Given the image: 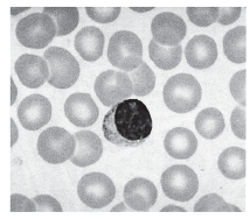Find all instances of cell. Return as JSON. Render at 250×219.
I'll return each mask as SVG.
<instances>
[{"label": "cell", "mask_w": 250, "mask_h": 219, "mask_svg": "<svg viewBox=\"0 0 250 219\" xmlns=\"http://www.w3.org/2000/svg\"><path fill=\"white\" fill-rule=\"evenodd\" d=\"M195 128L202 138L212 140L218 138L225 129V119L218 109L208 108L196 115Z\"/></svg>", "instance_id": "21"}, {"label": "cell", "mask_w": 250, "mask_h": 219, "mask_svg": "<svg viewBox=\"0 0 250 219\" xmlns=\"http://www.w3.org/2000/svg\"><path fill=\"white\" fill-rule=\"evenodd\" d=\"M18 41L26 48L42 49L56 36L53 19L44 13H32L22 18L16 28Z\"/></svg>", "instance_id": "4"}, {"label": "cell", "mask_w": 250, "mask_h": 219, "mask_svg": "<svg viewBox=\"0 0 250 219\" xmlns=\"http://www.w3.org/2000/svg\"><path fill=\"white\" fill-rule=\"evenodd\" d=\"M42 13L53 19L56 27V36L70 34L77 27L80 13L77 7H44Z\"/></svg>", "instance_id": "22"}, {"label": "cell", "mask_w": 250, "mask_h": 219, "mask_svg": "<svg viewBox=\"0 0 250 219\" xmlns=\"http://www.w3.org/2000/svg\"><path fill=\"white\" fill-rule=\"evenodd\" d=\"M27 10H29V7H21V8H14V7H12L11 13H12V16H17V14L21 13V12L27 11Z\"/></svg>", "instance_id": "37"}, {"label": "cell", "mask_w": 250, "mask_h": 219, "mask_svg": "<svg viewBox=\"0 0 250 219\" xmlns=\"http://www.w3.org/2000/svg\"><path fill=\"white\" fill-rule=\"evenodd\" d=\"M75 150L69 159L75 165L88 167L96 164L103 154L102 141L96 133L90 131H80L74 134Z\"/></svg>", "instance_id": "16"}, {"label": "cell", "mask_w": 250, "mask_h": 219, "mask_svg": "<svg viewBox=\"0 0 250 219\" xmlns=\"http://www.w3.org/2000/svg\"><path fill=\"white\" fill-rule=\"evenodd\" d=\"M77 194L82 203L91 209L109 205L116 196L114 182L102 173H89L80 180Z\"/></svg>", "instance_id": "8"}, {"label": "cell", "mask_w": 250, "mask_h": 219, "mask_svg": "<svg viewBox=\"0 0 250 219\" xmlns=\"http://www.w3.org/2000/svg\"><path fill=\"white\" fill-rule=\"evenodd\" d=\"M229 89L233 98L245 108L247 105V70L237 72L231 77Z\"/></svg>", "instance_id": "27"}, {"label": "cell", "mask_w": 250, "mask_h": 219, "mask_svg": "<svg viewBox=\"0 0 250 219\" xmlns=\"http://www.w3.org/2000/svg\"><path fill=\"white\" fill-rule=\"evenodd\" d=\"M148 55L159 69L171 70L180 63L181 56H183V47L181 44L166 47L151 40V42L148 43Z\"/></svg>", "instance_id": "23"}, {"label": "cell", "mask_w": 250, "mask_h": 219, "mask_svg": "<svg viewBox=\"0 0 250 219\" xmlns=\"http://www.w3.org/2000/svg\"><path fill=\"white\" fill-rule=\"evenodd\" d=\"M18 118L23 128L38 131L49 123L52 118V104L41 94H31L20 103Z\"/></svg>", "instance_id": "11"}, {"label": "cell", "mask_w": 250, "mask_h": 219, "mask_svg": "<svg viewBox=\"0 0 250 219\" xmlns=\"http://www.w3.org/2000/svg\"><path fill=\"white\" fill-rule=\"evenodd\" d=\"M164 147L172 158L185 160L189 159L196 152L198 140L192 131L184 127H177L166 134Z\"/></svg>", "instance_id": "17"}, {"label": "cell", "mask_w": 250, "mask_h": 219, "mask_svg": "<svg viewBox=\"0 0 250 219\" xmlns=\"http://www.w3.org/2000/svg\"><path fill=\"white\" fill-rule=\"evenodd\" d=\"M18 96V89L16 87V83H14L13 78H11V105H13L17 100Z\"/></svg>", "instance_id": "34"}, {"label": "cell", "mask_w": 250, "mask_h": 219, "mask_svg": "<svg viewBox=\"0 0 250 219\" xmlns=\"http://www.w3.org/2000/svg\"><path fill=\"white\" fill-rule=\"evenodd\" d=\"M14 69L20 82L29 89L42 87L49 76V69L44 58L32 54L20 56Z\"/></svg>", "instance_id": "14"}, {"label": "cell", "mask_w": 250, "mask_h": 219, "mask_svg": "<svg viewBox=\"0 0 250 219\" xmlns=\"http://www.w3.org/2000/svg\"><path fill=\"white\" fill-rule=\"evenodd\" d=\"M64 113L73 125L89 127L96 123L100 110L89 93H74L65 100Z\"/></svg>", "instance_id": "12"}, {"label": "cell", "mask_w": 250, "mask_h": 219, "mask_svg": "<svg viewBox=\"0 0 250 219\" xmlns=\"http://www.w3.org/2000/svg\"><path fill=\"white\" fill-rule=\"evenodd\" d=\"M218 167L225 177L241 180L246 177V150L240 147H229L219 156Z\"/></svg>", "instance_id": "19"}, {"label": "cell", "mask_w": 250, "mask_h": 219, "mask_svg": "<svg viewBox=\"0 0 250 219\" xmlns=\"http://www.w3.org/2000/svg\"><path fill=\"white\" fill-rule=\"evenodd\" d=\"M153 41L166 47H173L180 44L186 36V23L177 14L171 12H164L153 18L151 23Z\"/></svg>", "instance_id": "10"}, {"label": "cell", "mask_w": 250, "mask_h": 219, "mask_svg": "<svg viewBox=\"0 0 250 219\" xmlns=\"http://www.w3.org/2000/svg\"><path fill=\"white\" fill-rule=\"evenodd\" d=\"M35 204L32 200L19 194L11 196V212H35Z\"/></svg>", "instance_id": "31"}, {"label": "cell", "mask_w": 250, "mask_h": 219, "mask_svg": "<svg viewBox=\"0 0 250 219\" xmlns=\"http://www.w3.org/2000/svg\"><path fill=\"white\" fill-rule=\"evenodd\" d=\"M75 150V138L61 127H49L39 135L38 152L52 164H63Z\"/></svg>", "instance_id": "7"}, {"label": "cell", "mask_w": 250, "mask_h": 219, "mask_svg": "<svg viewBox=\"0 0 250 219\" xmlns=\"http://www.w3.org/2000/svg\"><path fill=\"white\" fill-rule=\"evenodd\" d=\"M108 60L112 66L124 72H132L143 62L141 38L129 31H120L109 41Z\"/></svg>", "instance_id": "3"}, {"label": "cell", "mask_w": 250, "mask_h": 219, "mask_svg": "<svg viewBox=\"0 0 250 219\" xmlns=\"http://www.w3.org/2000/svg\"><path fill=\"white\" fill-rule=\"evenodd\" d=\"M223 52L233 63H245L247 61V27L230 29L223 37Z\"/></svg>", "instance_id": "20"}, {"label": "cell", "mask_w": 250, "mask_h": 219, "mask_svg": "<svg viewBox=\"0 0 250 219\" xmlns=\"http://www.w3.org/2000/svg\"><path fill=\"white\" fill-rule=\"evenodd\" d=\"M125 204L131 210L146 212L156 203L158 192L152 182L143 177L131 180L124 188Z\"/></svg>", "instance_id": "13"}, {"label": "cell", "mask_w": 250, "mask_h": 219, "mask_svg": "<svg viewBox=\"0 0 250 219\" xmlns=\"http://www.w3.org/2000/svg\"><path fill=\"white\" fill-rule=\"evenodd\" d=\"M164 100L169 110L177 113L193 111L201 100V85L188 73H178L164 87Z\"/></svg>", "instance_id": "2"}, {"label": "cell", "mask_w": 250, "mask_h": 219, "mask_svg": "<svg viewBox=\"0 0 250 219\" xmlns=\"http://www.w3.org/2000/svg\"><path fill=\"white\" fill-rule=\"evenodd\" d=\"M38 212H62L61 204L49 195H39L33 198Z\"/></svg>", "instance_id": "30"}, {"label": "cell", "mask_w": 250, "mask_h": 219, "mask_svg": "<svg viewBox=\"0 0 250 219\" xmlns=\"http://www.w3.org/2000/svg\"><path fill=\"white\" fill-rule=\"evenodd\" d=\"M187 63L195 69H207L218 58V47L215 41L207 35H196L190 38L185 49Z\"/></svg>", "instance_id": "15"}, {"label": "cell", "mask_w": 250, "mask_h": 219, "mask_svg": "<svg viewBox=\"0 0 250 219\" xmlns=\"http://www.w3.org/2000/svg\"><path fill=\"white\" fill-rule=\"evenodd\" d=\"M129 77L132 83V93L137 97L150 94L156 85V75L145 62H142L135 70H132Z\"/></svg>", "instance_id": "24"}, {"label": "cell", "mask_w": 250, "mask_h": 219, "mask_svg": "<svg viewBox=\"0 0 250 219\" xmlns=\"http://www.w3.org/2000/svg\"><path fill=\"white\" fill-rule=\"evenodd\" d=\"M74 46L83 60L95 62L103 54L104 35L100 28L84 27L76 34Z\"/></svg>", "instance_id": "18"}, {"label": "cell", "mask_w": 250, "mask_h": 219, "mask_svg": "<svg viewBox=\"0 0 250 219\" xmlns=\"http://www.w3.org/2000/svg\"><path fill=\"white\" fill-rule=\"evenodd\" d=\"M153 127L147 106L138 99H125L112 105L103 119L104 138L121 147H138L146 141Z\"/></svg>", "instance_id": "1"}, {"label": "cell", "mask_w": 250, "mask_h": 219, "mask_svg": "<svg viewBox=\"0 0 250 219\" xmlns=\"http://www.w3.org/2000/svg\"><path fill=\"white\" fill-rule=\"evenodd\" d=\"M160 183L166 197L177 202H188L199 189L198 176L185 164H174L166 169Z\"/></svg>", "instance_id": "6"}, {"label": "cell", "mask_w": 250, "mask_h": 219, "mask_svg": "<svg viewBox=\"0 0 250 219\" xmlns=\"http://www.w3.org/2000/svg\"><path fill=\"white\" fill-rule=\"evenodd\" d=\"M130 208L125 203H120L118 205H116L115 208L111 209V212H125L129 211Z\"/></svg>", "instance_id": "36"}, {"label": "cell", "mask_w": 250, "mask_h": 219, "mask_svg": "<svg viewBox=\"0 0 250 219\" xmlns=\"http://www.w3.org/2000/svg\"><path fill=\"white\" fill-rule=\"evenodd\" d=\"M44 61L49 69L48 83L58 89L73 87L80 77V64L68 50L50 47L44 52Z\"/></svg>", "instance_id": "5"}, {"label": "cell", "mask_w": 250, "mask_h": 219, "mask_svg": "<svg viewBox=\"0 0 250 219\" xmlns=\"http://www.w3.org/2000/svg\"><path fill=\"white\" fill-rule=\"evenodd\" d=\"M131 10L135 11V12H138V13H144V12H148V11H152L153 7H131Z\"/></svg>", "instance_id": "38"}, {"label": "cell", "mask_w": 250, "mask_h": 219, "mask_svg": "<svg viewBox=\"0 0 250 219\" xmlns=\"http://www.w3.org/2000/svg\"><path fill=\"white\" fill-rule=\"evenodd\" d=\"M241 7H221L219 8L218 21L220 25L227 26L234 23L240 18Z\"/></svg>", "instance_id": "32"}, {"label": "cell", "mask_w": 250, "mask_h": 219, "mask_svg": "<svg viewBox=\"0 0 250 219\" xmlns=\"http://www.w3.org/2000/svg\"><path fill=\"white\" fill-rule=\"evenodd\" d=\"M19 138V132H18V127L14 123L13 119H11V147H13Z\"/></svg>", "instance_id": "33"}, {"label": "cell", "mask_w": 250, "mask_h": 219, "mask_svg": "<svg viewBox=\"0 0 250 219\" xmlns=\"http://www.w3.org/2000/svg\"><path fill=\"white\" fill-rule=\"evenodd\" d=\"M246 115H247L246 109L237 106V108L234 109L233 113H231V117H230V125H231V129H233V133L237 138L242 139V140H245L246 139V132H247Z\"/></svg>", "instance_id": "29"}, {"label": "cell", "mask_w": 250, "mask_h": 219, "mask_svg": "<svg viewBox=\"0 0 250 219\" xmlns=\"http://www.w3.org/2000/svg\"><path fill=\"white\" fill-rule=\"evenodd\" d=\"M88 17L100 23L115 21L121 13V7H85Z\"/></svg>", "instance_id": "28"}, {"label": "cell", "mask_w": 250, "mask_h": 219, "mask_svg": "<svg viewBox=\"0 0 250 219\" xmlns=\"http://www.w3.org/2000/svg\"><path fill=\"white\" fill-rule=\"evenodd\" d=\"M94 89L98 99L108 108L132 96V83L129 75L115 70L100 73L95 81Z\"/></svg>", "instance_id": "9"}, {"label": "cell", "mask_w": 250, "mask_h": 219, "mask_svg": "<svg viewBox=\"0 0 250 219\" xmlns=\"http://www.w3.org/2000/svg\"><path fill=\"white\" fill-rule=\"evenodd\" d=\"M241 212L236 206L226 203L218 194H208L201 197L194 206V212Z\"/></svg>", "instance_id": "25"}, {"label": "cell", "mask_w": 250, "mask_h": 219, "mask_svg": "<svg viewBox=\"0 0 250 219\" xmlns=\"http://www.w3.org/2000/svg\"><path fill=\"white\" fill-rule=\"evenodd\" d=\"M190 22L199 27H207L218 20L219 7H187Z\"/></svg>", "instance_id": "26"}, {"label": "cell", "mask_w": 250, "mask_h": 219, "mask_svg": "<svg viewBox=\"0 0 250 219\" xmlns=\"http://www.w3.org/2000/svg\"><path fill=\"white\" fill-rule=\"evenodd\" d=\"M186 212V210L184 208H180V206H175V205H168L166 208H163L160 210V212Z\"/></svg>", "instance_id": "35"}]
</instances>
